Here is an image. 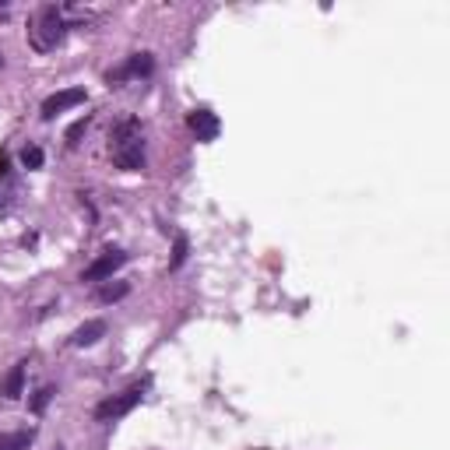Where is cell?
Wrapping results in <instances>:
<instances>
[{
	"label": "cell",
	"mask_w": 450,
	"mask_h": 450,
	"mask_svg": "<svg viewBox=\"0 0 450 450\" xmlns=\"http://www.w3.org/2000/svg\"><path fill=\"white\" fill-rule=\"evenodd\" d=\"M113 162L127 172H137L144 169V137H141V123L137 120H120L113 127Z\"/></svg>",
	"instance_id": "cell-1"
},
{
	"label": "cell",
	"mask_w": 450,
	"mask_h": 450,
	"mask_svg": "<svg viewBox=\"0 0 450 450\" xmlns=\"http://www.w3.org/2000/svg\"><path fill=\"white\" fill-rule=\"evenodd\" d=\"M64 36H67V22H64L60 8L57 4H43L32 15V22H29V43H32V50L36 53H50V50H57L64 43Z\"/></svg>",
	"instance_id": "cell-2"
},
{
	"label": "cell",
	"mask_w": 450,
	"mask_h": 450,
	"mask_svg": "<svg viewBox=\"0 0 450 450\" xmlns=\"http://www.w3.org/2000/svg\"><path fill=\"white\" fill-rule=\"evenodd\" d=\"M141 397H144L141 387H127V390H120V394L99 401V404H95V418H99V422H116V418L130 415V411L141 404Z\"/></svg>",
	"instance_id": "cell-3"
},
{
	"label": "cell",
	"mask_w": 450,
	"mask_h": 450,
	"mask_svg": "<svg viewBox=\"0 0 450 450\" xmlns=\"http://www.w3.org/2000/svg\"><path fill=\"white\" fill-rule=\"evenodd\" d=\"M123 264H127V254H123V250H106L102 257H95V261L85 268L81 282H102V278H113Z\"/></svg>",
	"instance_id": "cell-4"
},
{
	"label": "cell",
	"mask_w": 450,
	"mask_h": 450,
	"mask_svg": "<svg viewBox=\"0 0 450 450\" xmlns=\"http://www.w3.org/2000/svg\"><path fill=\"white\" fill-rule=\"evenodd\" d=\"M81 102H85V88H64V92H57V95H50V99L43 102V116L53 120L57 113L74 109V106H81Z\"/></svg>",
	"instance_id": "cell-5"
},
{
	"label": "cell",
	"mask_w": 450,
	"mask_h": 450,
	"mask_svg": "<svg viewBox=\"0 0 450 450\" xmlns=\"http://www.w3.org/2000/svg\"><path fill=\"white\" fill-rule=\"evenodd\" d=\"M186 123H190V130L197 134V141H214L218 130H221V123H218V116H214L211 109H193V113L186 116Z\"/></svg>",
	"instance_id": "cell-6"
},
{
	"label": "cell",
	"mask_w": 450,
	"mask_h": 450,
	"mask_svg": "<svg viewBox=\"0 0 450 450\" xmlns=\"http://www.w3.org/2000/svg\"><path fill=\"white\" fill-rule=\"evenodd\" d=\"M151 67H155V60L148 57V53H134L120 71H109V85H116V81H127V78H141V74H151Z\"/></svg>",
	"instance_id": "cell-7"
},
{
	"label": "cell",
	"mask_w": 450,
	"mask_h": 450,
	"mask_svg": "<svg viewBox=\"0 0 450 450\" xmlns=\"http://www.w3.org/2000/svg\"><path fill=\"white\" fill-rule=\"evenodd\" d=\"M102 334H106V320H88V324H81V327L74 331L71 341H74L78 348H88V345H95Z\"/></svg>",
	"instance_id": "cell-8"
},
{
	"label": "cell",
	"mask_w": 450,
	"mask_h": 450,
	"mask_svg": "<svg viewBox=\"0 0 450 450\" xmlns=\"http://www.w3.org/2000/svg\"><path fill=\"white\" fill-rule=\"evenodd\" d=\"M22 387H25V362H18V366H11V373L0 380V394L4 397H18L22 394Z\"/></svg>",
	"instance_id": "cell-9"
},
{
	"label": "cell",
	"mask_w": 450,
	"mask_h": 450,
	"mask_svg": "<svg viewBox=\"0 0 450 450\" xmlns=\"http://www.w3.org/2000/svg\"><path fill=\"white\" fill-rule=\"evenodd\" d=\"M29 446H32V429H18V432L0 436V450H29Z\"/></svg>",
	"instance_id": "cell-10"
},
{
	"label": "cell",
	"mask_w": 450,
	"mask_h": 450,
	"mask_svg": "<svg viewBox=\"0 0 450 450\" xmlns=\"http://www.w3.org/2000/svg\"><path fill=\"white\" fill-rule=\"evenodd\" d=\"M123 296H127V285H123V282H120V285H102V289H99V299H102V303H116V299H123Z\"/></svg>",
	"instance_id": "cell-11"
},
{
	"label": "cell",
	"mask_w": 450,
	"mask_h": 450,
	"mask_svg": "<svg viewBox=\"0 0 450 450\" xmlns=\"http://www.w3.org/2000/svg\"><path fill=\"white\" fill-rule=\"evenodd\" d=\"M186 261V236H176V243H172V261H169V268L176 271L179 264Z\"/></svg>",
	"instance_id": "cell-12"
},
{
	"label": "cell",
	"mask_w": 450,
	"mask_h": 450,
	"mask_svg": "<svg viewBox=\"0 0 450 450\" xmlns=\"http://www.w3.org/2000/svg\"><path fill=\"white\" fill-rule=\"evenodd\" d=\"M53 394H57L53 387H43V390H39V394L32 397V411H36V415H43V411H46V404L53 401Z\"/></svg>",
	"instance_id": "cell-13"
},
{
	"label": "cell",
	"mask_w": 450,
	"mask_h": 450,
	"mask_svg": "<svg viewBox=\"0 0 450 450\" xmlns=\"http://www.w3.org/2000/svg\"><path fill=\"white\" fill-rule=\"evenodd\" d=\"M22 162H25V169H39V165H43V148H36V144L25 148V151H22Z\"/></svg>",
	"instance_id": "cell-14"
},
{
	"label": "cell",
	"mask_w": 450,
	"mask_h": 450,
	"mask_svg": "<svg viewBox=\"0 0 450 450\" xmlns=\"http://www.w3.org/2000/svg\"><path fill=\"white\" fill-rule=\"evenodd\" d=\"M85 130H88V116H85V120H78V123L67 130V141H71V144H78V137H81Z\"/></svg>",
	"instance_id": "cell-15"
},
{
	"label": "cell",
	"mask_w": 450,
	"mask_h": 450,
	"mask_svg": "<svg viewBox=\"0 0 450 450\" xmlns=\"http://www.w3.org/2000/svg\"><path fill=\"white\" fill-rule=\"evenodd\" d=\"M4 172H8V155L0 151V176H4Z\"/></svg>",
	"instance_id": "cell-16"
}]
</instances>
